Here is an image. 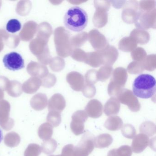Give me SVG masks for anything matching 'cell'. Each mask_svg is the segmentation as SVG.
<instances>
[{"label": "cell", "instance_id": "obj_19", "mask_svg": "<svg viewBox=\"0 0 156 156\" xmlns=\"http://www.w3.org/2000/svg\"><path fill=\"white\" fill-rule=\"evenodd\" d=\"M84 62L93 67H98L103 65V62L99 51L87 53L86 57Z\"/></svg>", "mask_w": 156, "mask_h": 156}, {"label": "cell", "instance_id": "obj_13", "mask_svg": "<svg viewBox=\"0 0 156 156\" xmlns=\"http://www.w3.org/2000/svg\"><path fill=\"white\" fill-rule=\"evenodd\" d=\"M66 80L72 89L76 91H82L85 83L84 77L78 72L69 73L66 76Z\"/></svg>", "mask_w": 156, "mask_h": 156}, {"label": "cell", "instance_id": "obj_16", "mask_svg": "<svg viewBox=\"0 0 156 156\" xmlns=\"http://www.w3.org/2000/svg\"><path fill=\"white\" fill-rule=\"evenodd\" d=\"M131 37L137 44H145L149 41L150 36L147 31L141 29H136L132 31L130 34Z\"/></svg>", "mask_w": 156, "mask_h": 156}, {"label": "cell", "instance_id": "obj_43", "mask_svg": "<svg viewBox=\"0 0 156 156\" xmlns=\"http://www.w3.org/2000/svg\"><path fill=\"white\" fill-rule=\"evenodd\" d=\"M69 2L73 4H80L83 2H85V1H69Z\"/></svg>", "mask_w": 156, "mask_h": 156}, {"label": "cell", "instance_id": "obj_15", "mask_svg": "<svg viewBox=\"0 0 156 156\" xmlns=\"http://www.w3.org/2000/svg\"><path fill=\"white\" fill-rule=\"evenodd\" d=\"M37 23L34 21H29L25 23L20 33L21 39L24 41H30L37 32Z\"/></svg>", "mask_w": 156, "mask_h": 156}, {"label": "cell", "instance_id": "obj_21", "mask_svg": "<svg viewBox=\"0 0 156 156\" xmlns=\"http://www.w3.org/2000/svg\"><path fill=\"white\" fill-rule=\"evenodd\" d=\"M37 37L49 41L52 34V28L48 23L43 22L37 27Z\"/></svg>", "mask_w": 156, "mask_h": 156}, {"label": "cell", "instance_id": "obj_2", "mask_svg": "<svg viewBox=\"0 0 156 156\" xmlns=\"http://www.w3.org/2000/svg\"><path fill=\"white\" fill-rule=\"evenodd\" d=\"M88 20V16L84 10L79 7H73L66 13L64 23L68 30L79 32L87 27Z\"/></svg>", "mask_w": 156, "mask_h": 156}, {"label": "cell", "instance_id": "obj_3", "mask_svg": "<svg viewBox=\"0 0 156 156\" xmlns=\"http://www.w3.org/2000/svg\"><path fill=\"white\" fill-rule=\"evenodd\" d=\"M54 42L57 55L65 58L70 56L73 51L70 32L63 27L56 28L54 32Z\"/></svg>", "mask_w": 156, "mask_h": 156}, {"label": "cell", "instance_id": "obj_7", "mask_svg": "<svg viewBox=\"0 0 156 156\" xmlns=\"http://www.w3.org/2000/svg\"><path fill=\"white\" fill-rule=\"evenodd\" d=\"M156 9L149 12H142L139 10L138 17L135 22L137 29L141 30L155 29L156 24Z\"/></svg>", "mask_w": 156, "mask_h": 156}, {"label": "cell", "instance_id": "obj_24", "mask_svg": "<svg viewBox=\"0 0 156 156\" xmlns=\"http://www.w3.org/2000/svg\"><path fill=\"white\" fill-rule=\"evenodd\" d=\"M10 105L8 101L6 100H2L0 101V126L2 123L8 122L9 119H11L9 118Z\"/></svg>", "mask_w": 156, "mask_h": 156}, {"label": "cell", "instance_id": "obj_1", "mask_svg": "<svg viewBox=\"0 0 156 156\" xmlns=\"http://www.w3.org/2000/svg\"><path fill=\"white\" fill-rule=\"evenodd\" d=\"M156 80L152 76L142 74L138 76L133 82V93L136 97L147 99L156 93Z\"/></svg>", "mask_w": 156, "mask_h": 156}, {"label": "cell", "instance_id": "obj_40", "mask_svg": "<svg viewBox=\"0 0 156 156\" xmlns=\"http://www.w3.org/2000/svg\"><path fill=\"white\" fill-rule=\"evenodd\" d=\"M9 35L4 30H0V52H1L4 47L3 41L6 42Z\"/></svg>", "mask_w": 156, "mask_h": 156}, {"label": "cell", "instance_id": "obj_36", "mask_svg": "<svg viewBox=\"0 0 156 156\" xmlns=\"http://www.w3.org/2000/svg\"><path fill=\"white\" fill-rule=\"evenodd\" d=\"M87 53L82 49L76 48L73 50L71 56L74 60L79 62H84L86 57Z\"/></svg>", "mask_w": 156, "mask_h": 156}, {"label": "cell", "instance_id": "obj_31", "mask_svg": "<svg viewBox=\"0 0 156 156\" xmlns=\"http://www.w3.org/2000/svg\"><path fill=\"white\" fill-rule=\"evenodd\" d=\"M126 71L131 74H137L141 73L144 71L142 62L133 61L128 66Z\"/></svg>", "mask_w": 156, "mask_h": 156}, {"label": "cell", "instance_id": "obj_4", "mask_svg": "<svg viewBox=\"0 0 156 156\" xmlns=\"http://www.w3.org/2000/svg\"><path fill=\"white\" fill-rule=\"evenodd\" d=\"M127 78V72L125 68L119 67L115 69L108 87V93L109 95L118 96L124 89Z\"/></svg>", "mask_w": 156, "mask_h": 156}, {"label": "cell", "instance_id": "obj_23", "mask_svg": "<svg viewBox=\"0 0 156 156\" xmlns=\"http://www.w3.org/2000/svg\"><path fill=\"white\" fill-rule=\"evenodd\" d=\"M6 91L11 96L17 97L22 94V85L17 81H10Z\"/></svg>", "mask_w": 156, "mask_h": 156}, {"label": "cell", "instance_id": "obj_29", "mask_svg": "<svg viewBox=\"0 0 156 156\" xmlns=\"http://www.w3.org/2000/svg\"><path fill=\"white\" fill-rule=\"evenodd\" d=\"M144 70L152 72L156 69V55L155 54L150 55L146 56L142 62Z\"/></svg>", "mask_w": 156, "mask_h": 156}, {"label": "cell", "instance_id": "obj_27", "mask_svg": "<svg viewBox=\"0 0 156 156\" xmlns=\"http://www.w3.org/2000/svg\"><path fill=\"white\" fill-rule=\"evenodd\" d=\"M113 67L109 66H103L97 71L98 81L105 82L109 78L113 73Z\"/></svg>", "mask_w": 156, "mask_h": 156}, {"label": "cell", "instance_id": "obj_8", "mask_svg": "<svg viewBox=\"0 0 156 156\" xmlns=\"http://www.w3.org/2000/svg\"><path fill=\"white\" fill-rule=\"evenodd\" d=\"M139 14V4L136 1H126L123 7L122 19L128 24L135 23Z\"/></svg>", "mask_w": 156, "mask_h": 156}, {"label": "cell", "instance_id": "obj_41", "mask_svg": "<svg viewBox=\"0 0 156 156\" xmlns=\"http://www.w3.org/2000/svg\"><path fill=\"white\" fill-rule=\"evenodd\" d=\"M10 81L5 76H0V89L6 90Z\"/></svg>", "mask_w": 156, "mask_h": 156}, {"label": "cell", "instance_id": "obj_9", "mask_svg": "<svg viewBox=\"0 0 156 156\" xmlns=\"http://www.w3.org/2000/svg\"><path fill=\"white\" fill-rule=\"evenodd\" d=\"M5 67L11 71H18L24 67V62L21 55L16 52L6 55L3 59Z\"/></svg>", "mask_w": 156, "mask_h": 156}, {"label": "cell", "instance_id": "obj_22", "mask_svg": "<svg viewBox=\"0 0 156 156\" xmlns=\"http://www.w3.org/2000/svg\"><path fill=\"white\" fill-rule=\"evenodd\" d=\"M120 108V104L117 98L115 97L111 98L105 105V113L108 116L109 114H117Z\"/></svg>", "mask_w": 156, "mask_h": 156}, {"label": "cell", "instance_id": "obj_35", "mask_svg": "<svg viewBox=\"0 0 156 156\" xmlns=\"http://www.w3.org/2000/svg\"><path fill=\"white\" fill-rule=\"evenodd\" d=\"M21 28V24L18 20L12 19L10 20L6 26L7 30L11 33H15L19 31Z\"/></svg>", "mask_w": 156, "mask_h": 156}, {"label": "cell", "instance_id": "obj_30", "mask_svg": "<svg viewBox=\"0 0 156 156\" xmlns=\"http://www.w3.org/2000/svg\"><path fill=\"white\" fill-rule=\"evenodd\" d=\"M50 67L54 72L62 71L65 66V62L63 59L60 57L52 58L50 63Z\"/></svg>", "mask_w": 156, "mask_h": 156}, {"label": "cell", "instance_id": "obj_25", "mask_svg": "<svg viewBox=\"0 0 156 156\" xmlns=\"http://www.w3.org/2000/svg\"><path fill=\"white\" fill-rule=\"evenodd\" d=\"M88 40V34L86 32L80 33L71 38V43L73 49L83 46Z\"/></svg>", "mask_w": 156, "mask_h": 156}, {"label": "cell", "instance_id": "obj_46", "mask_svg": "<svg viewBox=\"0 0 156 156\" xmlns=\"http://www.w3.org/2000/svg\"><path fill=\"white\" fill-rule=\"evenodd\" d=\"M2 3V2L0 1V7H1Z\"/></svg>", "mask_w": 156, "mask_h": 156}, {"label": "cell", "instance_id": "obj_14", "mask_svg": "<svg viewBox=\"0 0 156 156\" xmlns=\"http://www.w3.org/2000/svg\"><path fill=\"white\" fill-rule=\"evenodd\" d=\"M27 71L28 73L33 77L42 79L49 74L47 67L45 66L36 62H31L27 66Z\"/></svg>", "mask_w": 156, "mask_h": 156}, {"label": "cell", "instance_id": "obj_39", "mask_svg": "<svg viewBox=\"0 0 156 156\" xmlns=\"http://www.w3.org/2000/svg\"><path fill=\"white\" fill-rule=\"evenodd\" d=\"M20 42V38L17 35H10L6 43L10 48H15L18 46Z\"/></svg>", "mask_w": 156, "mask_h": 156}, {"label": "cell", "instance_id": "obj_28", "mask_svg": "<svg viewBox=\"0 0 156 156\" xmlns=\"http://www.w3.org/2000/svg\"><path fill=\"white\" fill-rule=\"evenodd\" d=\"M31 2L28 1H23L18 2L16 9L18 14L21 16H26L29 14L31 9Z\"/></svg>", "mask_w": 156, "mask_h": 156}, {"label": "cell", "instance_id": "obj_33", "mask_svg": "<svg viewBox=\"0 0 156 156\" xmlns=\"http://www.w3.org/2000/svg\"><path fill=\"white\" fill-rule=\"evenodd\" d=\"M84 80L85 83L94 85L98 81L97 71L95 69L88 70L85 75Z\"/></svg>", "mask_w": 156, "mask_h": 156}, {"label": "cell", "instance_id": "obj_10", "mask_svg": "<svg viewBox=\"0 0 156 156\" xmlns=\"http://www.w3.org/2000/svg\"><path fill=\"white\" fill-rule=\"evenodd\" d=\"M117 97L119 102L127 105L132 111H138L140 109V105L138 100L130 90L123 89Z\"/></svg>", "mask_w": 156, "mask_h": 156}, {"label": "cell", "instance_id": "obj_42", "mask_svg": "<svg viewBox=\"0 0 156 156\" xmlns=\"http://www.w3.org/2000/svg\"><path fill=\"white\" fill-rule=\"evenodd\" d=\"M125 2H126L125 1H110L111 4L112 3L113 7L115 9H117L123 8Z\"/></svg>", "mask_w": 156, "mask_h": 156}, {"label": "cell", "instance_id": "obj_34", "mask_svg": "<svg viewBox=\"0 0 156 156\" xmlns=\"http://www.w3.org/2000/svg\"><path fill=\"white\" fill-rule=\"evenodd\" d=\"M156 9L155 1H141L140 2L139 10L142 12H149Z\"/></svg>", "mask_w": 156, "mask_h": 156}, {"label": "cell", "instance_id": "obj_37", "mask_svg": "<svg viewBox=\"0 0 156 156\" xmlns=\"http://www.w3.org/2000/svg\"><path fill=\"white\" fill-rule=\"evenodd\" d=\"M41 82L42 86L50 88L55 85L56 82V78L54 75L49 73L46 77L43 78Z\"/></svg>", "mask_w": 156, "mask_h": 156}, {"label": "cell", "instance_id": "obj_12", "mask_svg": "<svg viewBox=\"0 0 156 156\" xmlns=\"http://www.w3.org/2000/svg\"><path fill=\"white\" fill-rule=\"evenodd\" d=\"M103 66H112L117 60L119 53L114 46L108 44L105 48L99 50Z\"/></svg>", "mask_w": 156, "mask_h": 156}, {"label": "cell", "instance_id": "obj_32", "mask_svg": "<svg viewBox=\"0 0 156 156\" xmlns=\"http://www.w3.org/2000/svg\"><path fill=\"white\" fill-rule=\"evenodd\" d=\"M132 59L135 62H142L147 56L146 51L141 47H136L131 53Z\"/></svg>", "mask_w": 156, "mask_h": 156}, {"label": "cell", "instance_id": "obj_26", "mask_svg": "<svg viewBox=\"0 0 156 156\" xmlns=\"http://www.w3.org/2000/svg\"><path fill=\"white\" fill-rule=\"evenodd\" d=\"M41 102H47L46 95L43 94H38L35 95L31 100V105L36 110H42L46 107V106L41 104Z\"/></svg>", "mask_w": 156, "mask_h": 156}, {"label": "cell", "instance_id": "obj_18", "mask_svg": "<svg viewBox=\"0 0 156 156\" xmlns=\"http://www.w3.org/2000/svg\"><path fill=\"white\" fill-rule=\"evenodd\" d=\"M65 106V100L61 94H55L49 100L48 108L50 111L56 109L62 111Z\"/></svg>", "mask_w": 156, "mask_h": 156}, {"label": "cell", "instance_id": "obj_44", "mask_svg": "<svg viewBox=\"0 0 156 156\" xmlns=\"http://www.w3.org/2000/svg\"><path fill=\"white\" fill-rule=\"evenodd\" d=\"M3 97H4V93L2 90L0 89V101H1Z\"/></svg>", "mask_w": 156, "mask_h": 156}, {"label": "cell", "instance_id": "obj_6", "mask_svg": "<svg viewBox=\"0 0 156 156\" xmlns=\"http://www.w3.org/2000/svg\"><path fill=\"white\" fill-rule=\"evenodd\" d=\"M96 11L93 18L94 25L98 28H101L106 25L108 21V12L111 6L109 1H94Z\"/></svg>", "mask_w": 156, "mask_h": 156}, {"label": "cell", "instance_id": "obj_17", "mask_svg": "<svg viewBox=\"0 0 156 156\" xmlns=\"http://www.w3.org/2000/svg\"><path fill=\"white\" fill-rule=\"evenodd\" d=\"M42 84L41 80L36 77H32L23 83L22 89L23 92L28 94L35 93Z\"/></svg>", "mask_w": 156, "mask_h": 156}, {"label": "cell", "instance_id": "obj_5", "mask_svg": "<svg viewBox=\"0 0 156 156\" xmlns=\"http://www.w3.org/2000/svg\"><path fill=\"white\" fill-rule=\"evenodd\" d=\"M48 41L47 40L37 37L32 41L30 44L31 51L36 56L43 65L49 64L52 59L47 44Z\"/></svg>", "mask_w": 156, "mask_h": 156}, {"label": "cell", "instance_id": "obj_38", "mask_svg": "<svg viewBox=\"0 0 156 156\" xmlns=\"http://www.w3.org/2000/svg\"><path fill=\"white\" fill-rule=\"evenodd\" d=\"M82 91L86 97L92 98L94 96L96 89L94 85L85 83Z\"/></svg>", "mask_w": 156, "mask_h": 156}, {"label": "cell", "instance_id": "obj_45", "mask_svg": "<svg viewBox=\"0 0 156 156\" xmlns=\"http://www.w3.org/2000/svg\"><path fill=\"white\" fill-rule=\"evenodd\" d=\"M3 139V133H2V130L0 129V143L2 141Z\"/></svg>", "mask_w": 156, "mask_h": 156}, {"label": "cell", "instance_id": "obj_20", "mask_svg": "<svg viewBox=\"0 0 156 156\" xmlns=\"http://www.w3.org/2000/svg\"><path fill=\"white\" fill-rule=\"evenodd\" d=\"M136 43L131 37L122 38L119 43V49L125 52H130L137 47Z\"/></svg>", "mask_w": 156, "mask_h": 156}, {"label": "cell", "instance_id": "obj_11", "mask_svg": "<svg viewBox=\"0 0 156 156\" xmlns=\"http://www.w3.org/2000/svg\"><path fill=\"white\" fill-rule=\"evenodd\" d=\"M88 40L94 50H102L108 44L105 35L96 29L90 31L88 34Z\"/></svg>", "mask_w": 156, "mask_h": 156}]
</instances>
